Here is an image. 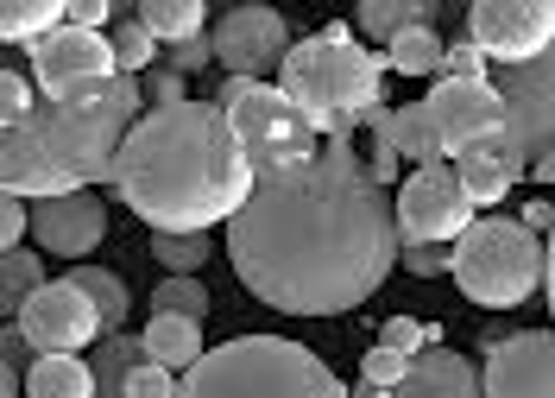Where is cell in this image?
I'll use <instances>...</instances> for the list:
<instances>
[{
	"instance_id": "d4e9b609",
	"label": "cell",
	"mask_w": 555,
	"mask_h": 398,
	"mask_svg": "<svg viewBox=\"0 0 555 398\" xmlns=\"http://www.w3.org/2000/svg\"><path fill=\"white\" fill-rule=\"evenodd\" d=\"M391 145H398V158H411V165H436V158H442V140H436V127H429V108H423V102L391 108Z\"/></svg>"
},
{
	"instance_id": "44dd1931",
	"label": "cell",
	"mask_w": 555,
	"mask_h": 398,
	"mask_svg": "<svg viewBox=\"0 0 555 398\" xmlns=\"http://www.w3.org/2000/svg\"><path fill=\"white\" fill-rule=\"evenodd\" d=\"M454 171H461V190L474 196V209L499 203V196L518 183V171H512L499 152H486V145H467V152H454Z\"/></svg>"
},
{
	"instance_id": "4316f807",
	"label": "cell",
	"mask_w": 555,
	"mask_h": 398,
	"mask_svg": "<svg viewBox=\"0 0 555 398\" xmlns=\"http://www.w3.org/2000/svg\"><path fill=\"white\" fill-rule=\"evenodd\" d=\"M64 7L69 0H0V38L33 44V38H44L51 26H64Z\"/></svg>"
},
{
	"instance_id": "7c38bea8",
	"label": "cell",
	"mask_w": 555,
	"mask_h": 398,
	"mask_svg": "<svg viewBox=\"0 0 555 398\" xmlns=\"http://www.w3.org/2000/svg\"><path fill=\"white\" fill-rule=\"evenodd\" d=\"M423 108H429V127L442 140V158L492 140L505 127V102H499L492 76H436L429 95H423Z\"/></svg>"
},
{
	"instance_id": "f6af8a7d",
	"label": "cell",
	"mask_w": 555,
	"mask_h": 398,
	"mask_svg": "<svg viewBox=\"0 0 555 398\" xmlns=\"http://www.w3.org/2000/svg\"><path fill=\"white\" fill-rule=\"evenodd\" d=\"M0 398H20V373H13L7 361H0Z\"/></svg>"
},
{
	"instance_id": "5b68a950",
	"label": "cell",
	"mask_w": 555,
	"mask_h": 398,
	"mask_svg": "<svg viewBox=\"0 0 555 398\" xmlns=\"http://www.w3.org/2000/svg\"><path fill=\"white\" fill-rule=\"evenodd\" d=\"M543 234H530L524 221H505V216H474L461 234H454V285L467 304L480 310H518L530 291H543Z\"/></svg>"
},
{
	"instance_id": "ee69618b",
	"label": "cell",
	"mask_w": 555,
	"mask_h": 398,
	"mask_svg": "<svg viewBox=\"0 0 555 398\" xmlns=\"http://www.w3.org/2000/svg\"><path fill=\"white\" fill-rule=\"evenodd\" d=\"M530 178H537V183H550V190H555V145L543 152V158H537V165H530Z\"/></svg>"
},
{
	"instance_id": "52a82bcc",
	"label": "cell",
	"mask_w": 555,
	"mask_h": 398,
	"mask_svg": "<svg viewBox=\"0 0 555 398\" xmlns=\"http://www.w3.org/2000/svg\"><path fill=\"white\" fill-rule=\"evenodd\" d=\"M215 108L228 114V127H234V140H241L253 178H266V171H278V165H304V158L315 152L310 114L297 108L284 89H272V82L228 76V82L215 89Z\"/></svg>"
},
{
	"instance_id": "ba28073f",
	"label": "cell",
	"mask_w": 555,
	"mask_h": 398,
	"mask_svg": "<svg viewBox=\"0 0 555 398\" xmlns=\"http://www.w3.org/2000/svg\"><path fill=\"white\" fill-rule=\"evenodd\" d=\"M492 89H499V102H505V127L480 145L499 152V158L524 178V171L555 145V44L537 51V57H524V64H499V70H492Z\"/></svg>"
},
{
	"instance_id": "e0dca14e",
	"label": "cell",
	"mask_w": 555,
	"mask_h": 398,
	"mask_svg": "<svg viewBox=\"0 0 555 398\" xmlns=\"http://www.w3.org/2000/svg\"><path fill=\"white\" fill-rule=\"evenodd\" d=\"M347 398H486V386H480V367L467 361V355L423 348V355H411L404 380H391V386H366L360 380Z\"/></svg>"
},
{
	"instance_id": "4fadbf2b",
	"label": "cell",
	"mask_w": 555,
	"mask_h": 398,
	"mask_svg": "<svg viewBox=\"0 0 555 398\" xmlns=\"http://www.w3.org/2000/svg\"><path fill=\"white\" fill-rule=\"evenodd\" d=\"M13 323L26 329V342H33L38 355H76V348H89V342H102V310L89 304V291H76L69 279H44V285L20 304V317Z\"/></svg>"
},
{
	"instance_id": "2e32d148",
	"label": "cell",
	"mask_w": 555,
	"mask_h": 398,
	"mask_svg": "<svg viewBox=\"0 0 555 398\" xmlns=\"http://www.w3.org/2000/svg\"><path fill=\"white\" fill-rule=\"evenodd\" d=\"M33 241L38 254L82 259L107 241V203L95 190H69V196H38L33 203Z\"/></svg>"
},
{
	"instance_id": "30bf717a",
	"label": "cell",
	"mask_w": 555,
	"mask_h": 398,
	"mask_svg": "<svg viewBox=\"0 0 555 398\" xmlns=\"http://www.w3.org/2000/svg\"><path fill=\"white\" fill-rule=\"evenodd\" d=\"M107 76H120L114 64V44L107 33H89V26H51L44 38H33V82L38 95H76V89H95Z\"/></svg>"
},
{
	"instance_id": "ab89813d",
	"label": "cell",
	"mask_w": 555,
	"mask_h": 398,
	"mask_svg": "<svg viewBox=\"0 0 555 398\" xmlns=\"http://www.w3.org/2000/svg\"><path fill=\"white\" fill-rule=\"evenodd\" d=\"M0 361L13 367V373H26V367L38 361V348L26 342V329L20 323H0Z\"/></svg>"
},
{
	"instance_id": "60d3db41",
	"label": "cell",
	"mask_w": 555,
	"mask_h": 398,
	"mask_svg": "<svg viewBox=\"0 0 555 398\" xmlns=\"http://www.w3.org/2000/svg\"><path fill=\"white\" fill-rule=\"evenodd\" d=\"M69 26H89V33H102V26H114L120 13H114V0H69L64 7Z\"/></svg>"
},
{
	"instance_id": "e575fe53",
	"label": "cell",
	"mask_w": 555,
	"mask_h": 398,
	"mask_svg": "<svg viewBox=\"0 0 555 398\" xmlns=\"http://www.w3.org/2000/svg\"><path fill=\"white\" fill-rule=\"evenodd\" d=\"M158 57H165L171 70L196 76V70H208V64H215V38H208V33H190V38H177V44H165Z\"/></svg>"
},
{
	"instance_id": "6da1fadb",
	"label": "cell",
	"mask_w": 555,
	"mask_h": 398,
	"mask_svg": "<svg viewBox=\"0 0 555 398\" xmlns=\"http://www.w3.org/2000/svg\"><path fill=\"white\" fill-rule=\"evenodd\" d=\"M398 216L347 140L315 145L304 165L253 178L228 216V259L241 285L284 317H347L398 266Z\"/></svg>"
},
{
	"instance_id": "1f68e13d",
	"label": "cell",
	"mask_w": 555,
	"mask_h": 398,
	"mask_svg": "<svg viewBox=\"0 0 555 398\" xmlns=\"http://www.w3.org/2000/svg\"><path fill=\"white\" fill-rule=\"evenodd\" d=\"M379 342L385 348H398V355H423V348H442V329L429 323H416V317H391V323L379 329Z\"/></svg>"
},
{
	"instance_id": "484cf974",
	"label": "cell",
	"mask_w": 555,
	"mask_h": 398,
	"mask_svg": "<svg viewBox=\"0 0 555 398\" xmlns=\"http://www.w3.org/2000/svg\"><path fill=\"white\" fill-rule=\"evenodd\" d=\"M69 285L89 291V304L102 310V329H127V285H120V272H107V266H69Z\"/></svg>"
},
{
	"instance_id": "b9f144b4",
	"label": "cell",
	"mask_w": 555,
	"mask_h": 398,
	"mask_svg": "<svg viewBox=\"0 0 555 398\" xmlns=\"http://www.w3.org/2000/svg\"><path fill=\"white\" fill-rule=\"evenodd\" d=\"M518 221L530 228V234H550V228H555V203H550V196H530Z\"/></svg>"
},
{
	"instance_id": "74e56055",
	"label": "cell",
	"mask_w": 555,
	"mask_h": 398,
	"mask_svg": "<svg viewBox=\"0 0 555 398\" xmlns=\"http://www.w3.org/2000/svg\"><path fill=\"white\" fill-rule=\"evenodd\" d=\"M26 228H33V216H26V196L0 190V254H13V247L26 241Z\"/></svg>"
},
{
	"instance_id": "9c48e42d",
	"label": "cell",
	"mask_w": 555,
	"mask_h": 398,
	"mask_svg": "<svg viewBox=\"0 0 555 398\" xmlns=\"http://www.w3.org/2000/svg\"><path fill=\"white\" fill-rule=\"evenodd\" d=\"M391 216H398V241H454L474 221V196L461 190V171L449 158H436V165H416L398 183Z\"/></svg>"
},
{
	"instance_id": "83f0119b",
	"label": "cell",
	"mask_w": 555,
	"mask_h": 398,
	"mask_svg": "<svg viewBox=\"0 0 555 398\" xmlns=\"http://www.w3.org/2000/svg\"><path fill=\"white\" fill-rule=\"evenodd\" d=\"M38 285H44V254H26V247L0 254V317H20V304Z\"/></svg>"
},
{
	"instance_id": "ac0fdd59",
	"label": "cell",
	"mask_w": 555,
	"mask_h": 398,
	"mask_svg": "<svg viewBox=\"0 0 555 398\" xmlns=\"http://www.w3.org/2000/svg\"><path fill=\"white\" fill-rule=\"evenodd\" d=\"M145 361L171 367V373H190V367L203 361V329L196 317H171V310H152V323H145Z\"/></svg>"
},
{
	"instance_id": "d6986e66",
	"label": "cell",
	"mask_w": 555,
	"mask_h": 398,
	"mask_svg": "<svg viewBox=\"0 0 555 398\" xmlns=\"http://www.w3.org/2000/svg\"><path fill=\"white\" fill-rule=\"evenodd\" d=\"M26 398H95V367L76 355H38L26 367Z\"/></svg>"
},
{
	"instance_id": "277c9868",
	"label": "cell",
	"mask_w": 555,
	"mask_h": 398,
	"mask_svg": "<svg viewBox=\"0 0 555 398\" xmlns=\"http://www.w3.org/2000/svg\"><path fill=\"white\" fill-rule=\"evenodd\" d=\"M177 398H347L335 367L284 335H234L203 348V361L177 380Z\"/></svg>"
},
{
	"instance_id": "603a6c76",
	"label": "cell",
	"mask_w": 555,
	"mask_h": 398,
	"mask_svg": "<svg viewBox=\"0 0 555 398\" xmlns=\"http://www.w3.org/2000/svg\"><path fill=\"white\" fill-rule=\"evenodd\" d=\"M133 20H139V26H145L152 38H158V44H177V38L203 33L208 0H139Z\"/></svg>"
},
{
	"instance_id": "f35d334b",
	"label": "cell",
	"mask_w": 555,
	"mask_h": 398,
	"mask_svg": "<svg viewBox=\"0 0 555 398\" xmlns=\"http://www.w3.org/2000/svg\"><path fill=\"white\" fill-rule=\"evenodd\" d=\"M442 76H486V51L474 38H454L449 51H442Z\"/></svg>"
},
{
	"instance_id": "ffe728a7",
	"label": "cell",
	"mask_w": 555,
	"mask_h": 398,
	"mask_svg": "<svg viewBox=\"0 0 555 398\" xmlns=\"http://www.w3.org/2000/svg\"><path fill=\"white\" fill-rule=\"evenodd\" d=\"M353 26L366 38H379V44H391L398 33H411V26H436V0H360L353 7Z\"/></svg>"
},
{
	"instance_id": "7a4b0ae2",
	"label": "cell",
	"mask_w": 555,
	"mask_h": 398,
	"mask_svg": "<svg viewBox=\"0 0 555 398\" xmlns=\"http://www.w3.org/2000/svg\"><path fill=\"white\" fill-rule=\"evenodd\" d=\"M107 183L139 221L165 234H196L253 196V165L215 102H171L133 120Z\"/></svg>"
},
{
	"instance_id": "bcb514c9",
	"label": "cell",
	"mask_w": 555,
	"mask_h": 398,
	"mask_svg": "<svg viewBox=\"0 0 555 398\" xmlns=\"http://www.w3.org/2000/svg\"><path fill=\"white\" fill-rule=\"evenodd\" d=\"M133 7H139V0H114V13H133Z\"/></svg>"
},
{
	"instance_id": "8d00e7d4",
	"label": "cell",
	"mask_w": 555,
	"mask_h": 398,
	"mask_svg": "<svg viewBox=\"0 0 555 398\" xmlns=\"http://www.w3.org/2000/svg\"><path fill=\"white\" fill-rule=\"evenodd\" d=\"M404 367H411V355L373 342V355H360V380H366V386H391V380H404Z\"/></svg>"
},
{
	"instance_id": "8992f818",
	"label": "cell",
	"mask_w": 555,
	"mask_h": 398,
	"mask_svg": "<svg viewBox=\"0 0 555 398\" xmlns=\"http://www.w3.org/2000/svg\"><path fill=\"white\" fill-rule=\"evenodd\" d=\"M278 89L304 114H315V108L366 114L385 102V64L373 51H360L347 26H328L315 38H291V51L278 64Z\"/></svg>"
},
{
	"instance_id": "7bdbcfd3",
	"label": "cell",
	"mask_w": 555,
	"mask_h": 398,
	"mask_svg": "<svg viewBox=\"0 0 555 398\" xmlns=\"http://www.w3.org/2000/svg\"><path fill=\"white\" fill-rule=\"evenodd\" d=\"M543 254H550V266H543V291H550V310H555V228H550V241H543Z\"/></svg>"
},
{
	"instance_id": "d6a6232c",
	"label": "cell",
	"mask_w": 555,
	"mask_h": 398,
	"mask_svg": "<svg viewBox=\"0 0 555 398\" xmlns=\"http://www.w3.org/2000/svg\"><path fill=\"white\" fill-rule=\"evenodd\" d=\"M449 259H454V241H404V247H398V266H404V272H416V279L449 272Z\"/></svg>"
},
{
	"instance_id": "3957f363",
	"label": "cell",
	"mask_w": 555,
	"mask_h": 398,
	"mask_svg": "<svg viewBox=\"0 0 555 398\" xmlns=\"http://www.w3.org/2000/svg\"><path fill=\"white\" fill-rule=\"evenodd\" d=\"M145 89L139 76H107L76 95H38V108L0 127V190L13 196H69L114 178V152L133 133Z\"/></svg>"
},
{
	"instance_id": "f546056e",
	"label": "cell",
	"mask_w": 555,
	"mask_h": 398,
	"mask_svg": "<svg viewBox=\"0 0 555 398\" xmlns=\"http://www.w3.org/2000/svg\"><path fill=\"white\" fill-rule=\"evenodd\" d=\"M152 310H171V317H196L203 323L208 310H215V297H208V285L196 272H165L158 291H152Z\"/></svg>"
},
{
	"instance_id": "cb8c5ba5",
	"label": "cell",
	"mask_w": 555,
	"mask_h": 398,
	"mask_svg": "<svg viewBox=\"0 0 555 398\" xmlns=\"http://www.w3.org/2000/svg\"><path fill=\"white\" fill-rule=\"evenodd\" d=\"M145 361V342L139 335H102L95 342V355H89V367H95V398H127V367Z\"/></svg>"
},
{
	"instance_id": "4dcf8cb0",
	"label": "cell",
	"mask_w": 555,
	"mask_h": 398,
	"mask_svg": "<svg viewBox=\"0 0 555 398\" xmlns=\"http://www.w3.org/2000/svg\"><path fill=\"white\" fill-rule=\"evenodd\" d=\"M107 44H114V64H120V76H139L152 57H158V38L145 33L133 13H120V20L107 26Z\"/></svg>"
},
{
	"instance_id": "d590c367",
	"label": "cell",
	"mask_w": 555,
	"mask_h": 398,
	"mask_svg": "<svg viewBox=\"0 0 555 398\" xmlns=\"http://www.w3.org/2000/svg\"><path fill=\"white\" fill-rule=\"evenodd\" d=\"M127 398H177V373L158 361H133L127 367Z\"/></svg>"
},
{
	"instance_id": "7402d4cb",
	"label": "cell",
	"mask_w": 555,
	"mask_h": 398,
	"mask_svg": "<svg viewBox=\"0 0 555 398\" xmlns=\"http://www.w3.org/2000/svg\"><path fill=\"white\" fill-rule=\"evenodd\" d=\"M442 51H449V44L436 38V26H411V33H398L379 51V64L398 70V76H442Z\"/></svg>"
},
{
	"instance_id": "f1b7e54d",
	"label": "cell",
	"mask_w": 555,
	"mask_h": 398,
	"mask_svg": "<svg viewBox=\"0 0 555 398\" xmlns=\"http://www.w3.org/2000/svg\"><path fill=\"white\" fill-rule=\"evenodd\" d=\"M152 259H158L165 272H203L208 259H215V241H208V228H196V234H165V228H152Z\"/></svg>"
},
{
	"instance_id": "8fae6325",
	"label": "cell",
	"mask_w": 555,
	"mask_h": 398,
	"mask_svg": "<svg viewBox=\"0 0 555 398\" xmlns=\"http://www.w3.org/2000/svg\"><path fill=\"white\" fill-rule=\"evenodd\" d=\"M467 38L486 64H524L555 44V0H467Z\"/></svg>"
},
{
	"instance_id": "836d02e7",
	"label": "cell",
	"mask_w": 555,
	"mask_h": 398,
	"mask_svg": "<svg viewBox=\"0 0 555 398\" xmlns=\"http://www.w3.org/2000/svg\"><path fill=\"white\" fill-rule=\"evenodd\" d=\"M139 89H145V102L152 108H171V102H190V76L171 70V64H152V70L139 76Z\"/></svg>"
},
{
	"instance_id": "5bb4252c",
	"label": "cell",
	"mask_w": 555,
	"mask_h": 398,
	"mask_svg": "<svg viewBox=\"0 0 555 398\" xmlns=\"http://www.w3.org/2000/svg\"><path fill=\"white\" fill-rule=\"evenodd\" d=\"M215 64L228 76H259L278 70L284 64V51H291V26L278 20L266 0H246V7H228L221 20H215Z\"/></svg>"
},
{
	"instance_id": "9a60e30c",
	"label": "cell",
	"mask_w": 555,
	"mask_h": 398,
	"mask_svg": "<svg viewBox=\"0 0 555 398\" xmlns=\"http://www.w3.org/2000/svg\"><path fill=\"white\" fill-rule=\"evenodd\" d=\"M486 398H555V329H512L486 342Z\"/></svg>"
}]
</instances>
